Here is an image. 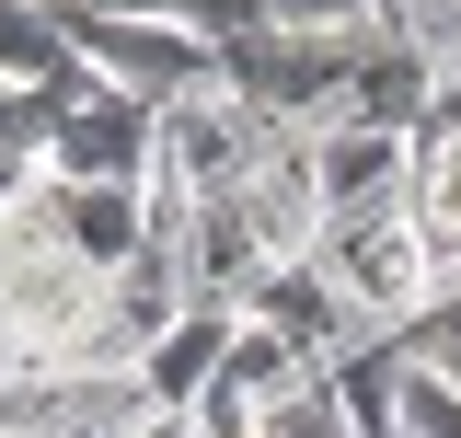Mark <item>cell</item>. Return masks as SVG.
I'll return each instance as SVG.
<instances>
[{"label": "cell", "mask_w": 461, "mask_h": 438, "mask_svg": "<svg viewBox=\"0 0 461 438\" xmlns=\"http://www.w3.org/2000/svg\"><path fill=\"white\" fill-rule=\"evenodd\" d=\"M312 266L335 277V300L357 312L369 334H403L415 312H427V231H415V196H357V208H323V231H312Z\"/></svg>", "instance_id": "cell-1"}, {"label": "cell", "mask_w": 461, "mask_h": 438, "mask_svg": "<svg viewBox=\"0 0 461 438\" xmlns=\"http://www.w3.org/2000/svg\"><path fill=\"white\" fill-rule=\"evenodd\" d=\"M357 47H369V12H357V23H242L220 47V81L266 115V127H323V115L346 105Z\"/></svg>", "instance_id": "cell-2"}, {"label": "cell", "mask_w": 461, "mask_h": 438, "mask_svg": "<svg viewBox=\"0 0 461 438\" xmlns=\"http://www.w3.org/2000/svg\"><path fill=\"white\" fill-rule=\"evenodd\" d=\"M150 151H162V115L139 105V93H115V81H69L47 105V151L35 173L47 185H150Z\"/></svg>", "instance_id": "cell-3"}, {"label": "cell", "mask_w": 461, "mask_h": 438, "mask_svg": "<svg viewBox=\"0 0 461 438\" xmlns=\"http://www.w3.org/2000/svg\"><path fill=\"white\" fill-rule=\"evenodd\" d=\"M69 35H81V69H93V81L139 93L150 115L185 105L196 81H220V47H208L185 12H69Z\"/></svg>", "instance_id": "cell-4"}, {"label": "cell", "mask_w": 461, "mask_h": 438, "mask_svg": "<svg viewBox=\"0 0 461 438\" xmlns=\"http://www.w3.org/2000/svg\"><path fill=\"white\" fill-rule=\"evenodd\" d=\"M266 139H277V127L242 105L230 81H196L185 105H162V151H150V162L185 173V196H230L242 173L266 162Z\"/></svg>", "instance_id": "cell-5"}, {"label": "cell", "mask_w": 461, "mask_h": 438, "mask_svg": "<svg viewBox=\"0 0 461 438\" xmlns=\"http://www.w3.org/2000/svg\"><path fill=\"white\" fill-rule=\"evenodd\" d=\"M230 334H242L230 300H185V312L139 346V392H150L162 415H196V404L220 392V370H230Z\"/></svg>", "instance_id": "cell-6"}, {"label": "cell", "mask_w": 461, "mask_h": 438, "mask_svg": "<svg viewBox=\"0 0 461 438\" xmlns=\"http://www.w3.org/2000/svg\"><path fill=\"white\" fill-rule=\"evenodd\" d=\"M335 115H369V127L415 139V127L438 115V58L415 47V35H393V23L369 12V47H357V69H346V105H335Z\"/></svg>", "instance_id": "cell-7"}, {"label": "cell", "mask_w": 461, "mask_h": 438, "mask_svg": "<svg viewBox=\"0 0 461 438\" xmlns=\"http://www.w3.org/2000/svg\"><path fill=\"white\" fill-rule=\"evenodd\" d=\"M35 196H47L58 242H69L81 266H104V277L150 242V196H139V185H47V173H35Z\"/></svg>", "instance_id": "cell-8"}, {"label": "cell", "mask_w": 461, "mask_h": 438, "mask_svg": "<svg viewBox=\"0 0 461 438\" xmlns=\"http://www.w3.org/2000/svg\"><path fill=\"white\" fill-rule=\"evenodd\" d=\"M403 162H415V139L369 127V115H323V127H312V173H323V208L393 196V185H403Z\"/></svg>", "instance_id": "cell-9"}, {"label": "cell", "mask_w": 461, "mask_h": 438, "mask_svg": "<svg viewBox=\"0 0 461 438\" xmlns=\"http://www.w3.org/2000/svg\"><path fill=\"white\" fill-rule=\"evenodd\" d=\"M403 196H415V231H427V277L461 288V127H415Z\"/></svg>", "instance_id": "cell-10"}, {"label": "cell", "mask_w": 461, "mask_h": 438, "mask_svg": "<svg viewBox=\"0 0 461 438\" xmlns=\"http://www.w3.org/2000/svg\"><path fill=\"white\" fill-rule=\"evenodd\" d=\"M0 81H23V93H69L81 81V35H69L58 0H0Z\"/></svg>", "instance_id": "cell-11"}, {"label": "cell", "mask_w": 461, "mask_h": 438, "mask_svg": "<svg viewBox=\"0 0 461 438\" xmlns=\"http://www.w3.org/2000/svg\"><path fill=\"white\" fill-rule=\"evenodd\" d=\"M254 438H357V427H346V404H335V381L312 370V381H288L277 404L254 415Z\"/></svg>", "instance_id": "cell-12"}, {"label": "cell", "mask_w": 461, "mask_h": 438, "mask_svg": "<svg viewBox=\"0 0 461 438\" xmlns=\"http://www.w3.org/2000/svg\"><path fill=\"white\" fill-rule=\"evenodd\" d=\"M415 370H438V381H461V288H427V312L393 334Z\"/></svg>", "instance_id": "cell-13"}, {"label": "cell", "mask_w": 461, "mask_h": 438, "mask_svg": "<svg viewBox=\"0 0 461 438\" xmlns=\"http://www.w3.org/2000/svg\"><path fill=\"white\" fill-rule=\"evenodd\" d=\"M403 438H461V381L403 358Z\"/></svg>", "instance_id": "cell-14"}, {"label": "cell", "mask_w": 461, "mask_h": 438, "mask_svg": "<svg viewBox=\"0 0 461 438\" xmlns=\"http://www.w3.org/2000/svg\"><path fill=\"white\" fill-rule=\"evenodd\" d=\"M254 12H266V23H357L369 0H254Z\"/></svg>", "instance_id": "cell-15"}, {"label": "cell", "mask_w": 461, "mask_h": 438, "mask_svg": "<svg viewBox=\"0 0 461 438\" xmlns=\"http://www.w3.org/2000/svg\"><path fill=\"white\" fill-rule=\"evenodd\" d=\"M58 12H185V0H58Z\"/></svg>", "instance_id": "cell-16"}, {"label": "cell", "mask_w": 461, "mask_h": 438, "mask_svg": "<svg viewBox=\"0 0 461 438\" xmlns=\"http://www.w3.org/2000/svg\"><path fill=\"white\" fill-rule=\"evenodd\" d=\"M230 438H254V427H230Z\"/></svg>", "instance_id": "cell-17"}]
</instances>
